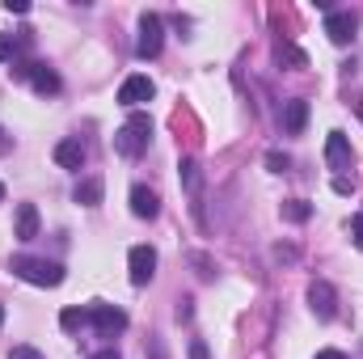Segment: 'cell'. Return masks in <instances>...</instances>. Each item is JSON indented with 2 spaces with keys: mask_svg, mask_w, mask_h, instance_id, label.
<instances>
[{
  "mask_svg": "<svg viewBox=\"0 0 363 359\" xmlns=\"http://www.w3.org/2000/svg\"><path fill=\"white\" fill-rule=\"evenodd\" d=\"M148 144H152V118L144 110H131V118L114 131V153L118 157H140V153H148Z\"/></svg>",
  "mask_w": 363,
  "mask_h": 359,
  "instance_id": "obj_1",
  "label": "cell"
},
{
  "mask_svg": "<svg viewBox=\"0 0 363 359\" xmlns=\"http://www.w3.org/2000/svg\"><path fill=\"white\" fill-rule=\"evenodd\" d=\"M9 270L17 275V279H26V283H34V287H60L64 283V267L60 263H47V258H30V254H17Z\"/></svg>",
  "mask_w": 363,
  "mask_h": 359,
  "instance_id": "obj_2",
  "label": "cell"
},
{
  "mask_svg": "<svg viewBox=\"0 0 363 359\" xmlns=\"http://www.w3.org/2000/svg\"><path fill=\"white\" fill-rule=\"evenodd\" d=\"M165 47V21L157 13H144L140 17V38H135V55L140 60H157Z\"/></svg>",
  "mask_w": 363,
  "mask_h": 359,
  "instance_id": "obj_3",
  "label": "cell"
},
{
  "mask_svg": "<svg viewBox=\"0 0 363 359\" xmlns=\"http://www.w3.org/2000/svg\"><path fill=\"white\" fill-rule=\"evenodd\" d=\"M9 72H13L17 81H30V85H34V93H43V97H47V93H60V89H64L60 72H55V68H47V64H26V60H21V64H13Z\"/></svg>",
  "mask_w": 363,
  "mask_h": 359,
  "instance_id": "obj_4",
  "label": "cell"
},
{
  "mask_svg": "<svg viewBox=\"0 0 363 359\" xmlns=\"http://www.w3.org/2000/svg\"><path fill=\"white\" fill-rule=\"evenodd\" d=\"M355 30H359V17H355L351 9H325V38H330V43L347 47V43L355 38Z\"/></svg>",
  "mask_w": 363,
  "mask_h": 359,
  "instance_id": "obj_5",
  "label": "cell"
},
{
  "mask_svg": "<svg viewBox=\"0 0 363 359\" xmlns=\"http://www.w3.org/2000/svg\"><path fill=\"white\" fill-rule=\"evenodd\" d=\"M308 309H313L317 321H334V313H338V292H334L325 279H313V283H308Z\"/></svg>",
  "mask_w": 363,
  "mask_h": 359,
  "instance_id": "obj_6",
  "label": "cell"
},
{
  "mask_svg": "<svg viewBox=\"0 0 363 359\" xmlns=\"http://www.w3.org/2000/svg\"><path fill=\"white\" fill-rule=\"evenodd\" d=\"M89 326L97 334H106V338H110V334H123V330H127V313L97 300V304H89Z\"/></svg>",
  "mask_w": 363,
  "mask_h": 359,
  "instance_id": "obj_7",
  "label": "cell"
},
{
  "mask_svg": "<svg viewBox=\"0 0 363 359\" xmlns=\"http://www.w3.org/2000/svg\"><path fill=\"white\" fill-rule=\"evenodd\" d=\"M127 270H131V283H135V287L152 283V275H157V250H152V245H131Z\"/></svg>",
  "mask_w": 363,
  "mask_h": 359,
  "instance_id": "obj_8",
  "label": "cell"
},
{
  "mask_svg": "<svg viewBox=\"0 0 363 359\" xmlns=\"http://www.w3.org/2000/svg\"><path fill=\"white\" fill-rule=\"evenodd\" d=\"M152 93H157V85L144 77V72H135V77H127L123 85H118V101L127 106V110H135V106H144V101H152Z\"/></svg>",
  "mask_w": 363,
  "mask_h": 359,
  "instance_id": "obj_9",
  "label": "cell"
},
{
  "mask_svg": "<svg viewBox=\"0 0 363 359\" xmlns=\"http://www.w3.org/2000/svg\"><path fill=\"white\" fill-rule=\"evenodd\" d=\"M178 174H182L186 194H190V207H194V216L203 220V178H199V165H194L190 157H182V161H178Z\"/></svg>",
  "mask_w": 363,
  "mask_h": 359,
  "instance_id": "obj_10",
  "label": "cell"
},
{
  "mask_svg": "<svg viewBox=\"0 0 363 359\" xmlns=\"http://www.w3.org/2000/svg\"><path fill=\"white\" fill-rule=\"evenodd\" d=\"M325 161H330V170H347V165L355 161L347 131H330V136H325Z\"/></svg>",
  "mask_w": 363,
  "mask_h": 359,
  "instance_id": "obj_11",
  "label": "cell"
},
{
  "mask_svg": "<svg viewBox=\"0 0 363 359\" xmlns=\"http://www.w3.org/2000/svg\"><path fill=\"white\" fill-rule=\"evenodd\" d=\"M13 237H17V241H34V237H38V207H34V203H17Z\"/></svg>",
  "mask_w": 363,
  "mask_h": 359,
  "instance_id": "obj_12",
  "label": "cell"
},
{
  "mask_svg": "<svg viewBox=\"0 0 363 359\" xmlns=\"http://www.w3.org/2000/svg\"><path fill=\"white\" fill-rule=\"evenodd\" d=\"M157 211H161V199H157L148 186H131V216H140V220H157Z\"/></svg>",
  "mask_w": 363,
  "mask_h": 359,
  "instance_id": "obj_13",
  "label": "cell"
},
{
  "mask_svg": "<svg viewBox=\"0 0 363 359\" xmlns=\"http://www.w3.org/2000/svg\"><path fill=\"white\" fill-rule=\"evenodd\" d=\"M55 165L60 170H81L85 165V144L81 140H60L55 144Z\"/></svg>",
  "mask_w": 363,
  "mask_h": 359,
  "instance_id": "obj_14",
  "label": "cell"
},
{
  "mask_svg": "<svg viewBox=\"0 0 363 359\" xmlns=\"http://www.w3.org/2000/svg\"><path fill=\"white\" fill-rule=\"evenodd\" d=\"M26 47H30V30L17 34V38H13V34H0V64H9V68L21 64V51H26Z\"/></svg>",
  "mask_w": 363,
  "mask_h": 359,
  "instance_id": "obj_15",
  "label": "cell"
},
{
  "mask_svg": "<svg viewBox=\"0 0 363 359\" xmlns=\"http://www.w3.org/2000/svg\"><path fill=\"white\" fill-rule=\"evenodd\" d=\"M304 123H308V101H304V97L287 101V110H283V127H287L291 136H300V131H304Z\"/></svg>",
  "mask_w": 363,
  "mask_h": 359,
  "instance_id": "obj_16",
  "label": "cell"
},
{
  "mask_svg": "<svg viewBox=\"0 0 363 359\" xmlns=\"http://www.w3.org/2000/svg\"><path fill=\"white\" fill-rule=\"evenodd\" d=\"M101 178H85V182H77V190H72V199L81 203V207H97L101 203Z\"/></svg>",
  "mask_w": 363,
  "mask_h": 359,
  "instance_id": "obj_17",
  "label": "cell"
},
{
  "mask_svg": "<svg viewBox=\"0 0 363 359\" xmlns=\"http://www.w3.org/2000/svg\"><path fill=\"white\" fill-rule=\"evenodd\" d=\"M279 211H283V220H291V224H304V220L313 216V207H308L304 199H287V203H283Z\"/></svg>",
  "mask_w": 363,
  "mask_h": 359,
  "instance_id": "obj_18",
  "label": "cell"
},
{
  "mask_svg": "<svg viewBox=\"0 0 363 359\" xmlns=\"http://www.w3.org/2000/svg\"><path fill=\"white\" fill-rule=\"evenodd\" d=\"M60 326H64L68 334L85 330V326H89V309H64V313H60Z\"/></svg>",
  "mask_w": 363,
  "mask_h": 359,
  "instance_id": "obj_19",
  "label": "cell"
},
{
  "mask_svg": "<svg viewBox=\"0 0 363 359\" xmlns=\"http://www.w3.org/2000/svg\"><path fill=\"white\" fill-rule=\"evenodd\" d=\"M287 165H291V161H287V153H279V148L267 153V170H271V174H287Z\"/></svg>",
  "mask_w": 363,
  "mask_h": 359,
  "instance_id": "obj_20",
  "label": "cell"
},
{
  "mask_svg": "<svg viewBox=\"0 0 363 359\" xmlns=\"http://www.w3.org/2000/svg\"><path fill=\"white\" fill-rule=\"evenodd\" d=\"M9 359H47V355L34 351V347H26V343H17V347H9Z\"/></svg>",
  "mask_w": 363,
  "mask_h": 359,
  "instance_id": "obj_21",
  "label": "cell"
},
{
  "mask_svg": "<svg viewBox=\"0 0 363 359\" xmlns=\"http://www.w3.org/2000/svg\"><path fill=\"white\" fill-rule=\"evenodd\" d=\"M347 228H351V241L363 250V211H359V216H351V224H347Z\"/></svg>",
  "mask_w": 363,
  "mask_h": 359,
  "instance_id": "obj_22",
  "label": "cell"
},
{
  "mask_svg": "<svg viewBox=\"0 0 363 359\" xmlns=\"http://www.w3.org/2000/svg\"><path fill=\"white\" fill-rule=\"evenodd\" d=\"M190 263H194V267H199V275H203V279H216V270H211V263H207V258H203V254H194V258H190Z\"/></svg>",
  "mask_w": 363,
  "mask_h": 359,
  "instance_id": "obj_23",
  "label": "cell"
},
{
  "mask_svg": "<svg viewBox=\"0 0 363 359\" xmlns=\"http://www.w3.org/2000/svg\"><path fill=\"white\" fill-rule=\"evenodd\" d=\"M334 190H338V194H351V190H355V182H351V178H334Z\"/></svg>",
  "mask_w": 363,
  "mask_h": 359,
  "instance_id": "obj_24",
  "label": "cell"
},
{
  "mask_svg": "<svg viewBox=\"0 0 363 359\" xmlns=\"http://www.w3.org/2000/svg\"><path fill=\"white\" fill-rule=\"evenodd\" d=\"M190 359H207V343L194 338V343H190Z\"/></svg>",
  "mask_w": 363,
  "mask_h": 359,
  "instance_id": "obj_25",
  "label": "cell"
},
{
  "mask_svg": "<svg viewBox=\"0 0 363 359\" xmlns=\"http://www.w3.org/2000/svg\"><path fill=\"white\" fill-rule=\"evenodd\" d=\"M4 9H9V13H30V4H26V0H4Z\"/></svg>",
  "mask_w": 363,
  "mask_h": 359,
  "instance_id": "obj_26",
  "label": "cell"
},
{
  "mask_svg": "<svg viewBox=\"0 0 363 359\" xmlns=\"http://www.w3.org/2000/svg\"><path fill=\"white\" fill-rule=\"evenodd\" d=\"M313 359H351V355H342V351H334V347H325V351H317Z\"/></svg>",
  "mask_w": 363,
  "mask_h": 359,
  "instance_id": "obj_27",
  "label": "cell"
},
{
  "mask_svg": "<svg viewBox=\"0 0 363 359\" xmlns=\"http://www.w3.org/2000/svg\"><path fill=\"white\" fill-rule=\"evenodd\" d=\"M178 321H190V300H178Z\"/></svg>",
  "mask_w": 363,
  "mask_h": 359,
  "instance_id": "obj_28",
  "label": "cell"
},
{
  "mask_svg": "<svg viewBox=\"0 0 363 359\" xmlns=\"http://www.w3.org/2000/svg\"><path fill=\"white\" fill-rule=\"evenodd\" d=\"M9 148H13V136H4V127H0V157H4Z\"/></svg>",
  "mask_w": 363,
  "mask_h": 359,
  "instance_id": "obj_29",
  "label": "cell"
},
{
  "mask_svg": "<svg viewBox=\"0 0 363 359\" xmlns=\"http://www.w3.org/2000/svg\"><path fill=\"white\" fill-rule=\"evenodd\" d=\"M89 359H123V355H118L114 347H106V351H97V355H89Z\"/></svg>",
  "mask_w": 363,
  "mask_h": 359,
  "instance_id": "obj_30",
  "label": "cell"
},
{
  "mask_svg": "<svg viewBox=\"0 0 363 359\" xmlns=\"http://www.w3.org/2000/svg\"><path fill=\"white\" fill-rule=\"evenodd\" d=\"M148 351H152V359H165V351H161V343H148Z\"/></svg>",
  "mask_w": 363,
  "mask_h": 359,
  "instance_id": "obj_31",
  "label": "cell"
},
{
  "mask_svg": "<svg viewBox=\"0 0 363 359\" xmlns=\"http://www.w3.org/2000/svg\"><path fill=\"white\" fill-rule=\"evenodd\" d=\"M355 110H359V118H363V93H359V97H355Z\"/></svg>",
  "mask_w": 363,
  "mask_h": 359,
  "instance_id": "obj_32",
  "label": "cell"
},
{
  "mask_svg": "<svg viewBox=\"0 0 363 359\" xmlns=\"http://www.w3.org/2000/svg\"><path fill=\"white\" fill-rule=\"evenodd\" d=\"M0 326H4V304H0Z\"/></svg>",
  "mask_w": 363,
  "mask_h": 359,
  "instance_id": "obj_33",
  "label": "cell"
},
{
  "mask_svg": "<svg viewBox=\"0 0 363 359\" xmlns=\"http://www.w3.org/2000/svg\"><path fill=\"white\" fill-rule=\"evenodd\" d=\"M0 203H4V182H0Z\"/></svg>",
  "mask_w": 363,
  "mask_h": 359,
  "instance_id": "obj_34",
  "label": "cell"
}]
</instances>
